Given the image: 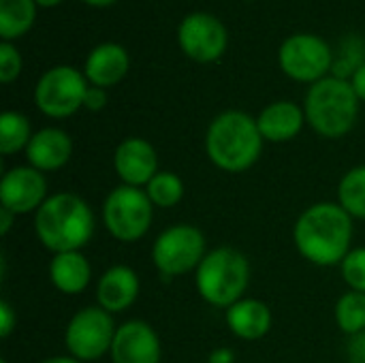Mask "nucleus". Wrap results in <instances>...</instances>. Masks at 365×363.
<instances>
[{"instance_id":"f257e3e1","label":"nucleus","mask_w":365,"mask_h":363,"mask_svg":"<svg viewBox=\"0 0 365 363\" xmlns=\"http://www.w3.org/2000/svg\"><path fill=\"white\" fill-rule=\"evenodd\" d=\"M353 216L338 201H321L306 208L293 227L297 252L312 265L334 267L353 250Z\"/></svg>"},{"instance_id":"f03ea898","label":"nucleus","mask_w":365,"mask_h":363,"mask_svg":"<svg viewBox=\"0 0 365 363\" xmlns=\"http://www.w3.org/2000/svg\"><path fill=\"white\" fill-rule=\"evenodd\" d=\"M96 229L90 203L75 193H51L34 214V233L51 255L83 250Z\"/></svg>"},{"instance_id":"7ed1b4c3","label":"nucleus","mask_w":365,"mask_h":363,"mask_svg":"<svg viewBox=\"0 0 365 363\" xmlns=\"http://www.w3.org/2000/svg\"><path fill=\"white\" fill-rule=\"evenodd\" d=\"M263 135L257 118L240 109L218 113L205 131V152L210 160L227 173L248 171L263 152Z\"/></svg>"},{"instance_id":"20e7f679","label":"nucleus","mask_w":365,"mask_h":363,"mask_svg":"<svg viewBox=\"0 0 365 363\" xmlns=\"http://www.w3.org/2000/svg\"><path fill=\"white\" fill-rule=\"evenodd\" d=\"M304 113L317 135L325 139H340L349 135L357 122L359 98L349 79L327 75L308 88Z\"/></svg>"},{"instance_id":"39448f33","label":"nucleus","mask_w":365,"mask_h":363,"mask_svg":"<svg viewBox=\"0 0 365 363\" xmlns=\"http://www.w3.org/2000/svg\"><path fill=\"white\" fill-rule=\"evenodd\" d=\"M248 285L250 261L242 250L233 246L210 250L195 272V287L199 297L220 310H227L244 300Z\"/></svg>"},{"instance_id":"423d86ee","label":"nucleus","mask_w":365,"mask_h":363,"mask_svg":"<svg viewBox=\"0 0 365 363\" xmlns=\"http://www.w3.org/2000/svg\"><path fill=\"white\" fill-rule=\"evenodd\" d=\"M154 223V205L143 188L120 184L103 203V225L122 244L139 242Z\"/></svg>"},{"instance_id":"0eeeda50","label":"nucleus","mask_w":365,"mask_h":363,"mask_svg":"<svg viewBox=\"0 0 365 363\" xmlns=\"http://www.w3.org/2000/svg\"><path fill=\"white\" fill-rule=\"evenodd\" d=\"M205 233L188 223H178L158 233L152 244V263L165 278L197 272L207 255Z\"/></svg>"},{"instance_id":"6e6552de","label":"nucleus","mask_w":365,"mask_h":363,"mask_svg":"<svg viewBox=\"0 0 365 363\" xmlns=\"http://www.w3.org/2000/svg\"><path fill=\"white\" fill-rule=\"evenodd\" d=\"M118 325L113 315L101 306H86L77 310L64 329V347L71 357L81 363L98 362L109 355Z\"/></svg>"},{"instance_id":"1a4fd4ad","label":"nucleus","mask_w":365,"mask_h":363,"mask_svg":"<svg viewBox=\"0 0 365 363\" xmlns=\"http://www.w3.org/2000/svg\"><path fill=\"white\" fill-rule=\"evenodd\" d=\"M88 88L90 83L81 71L60 64L38 77L34 88V103L43 116L62 120L83 107Z\"/></svg>"},{"instance_id":"9d476101","label":"nucleus","mask_w":365,"mask_h":363,"mask_svg":"<svg viewBox=\"0 0 365 363\" xmlns=\"http://www.w3.org/2000/svg\"><path fill=\"white\" fill-rule=\"evenodd\" d=\"M280 68L299 83H317L334 68V51L329 43L317 34H293L284 39L278 51Z\"/></svg>"},{"instance_id":"9b49d317","label":"nucleus","mask_w":365,"mask_h":363,"mask_svg":"<svg viewBox=\"0 0 365 363\" xmlns=\"http://www.w3.org/2000/svg\"><path fill=\"white\" fill-rule=\"evenodd\" d=\"M178 43L190 60L210 64L222 58V53L227 51L229 34L218 17L197 11L182 19L178 28Z\"/></svg>"},{"instance_id":"f8f14e48","label":"nucleus","mask_w":365,"mask_h":363,"mask_svg":"<svg viewBox=\"0 0 365 363\" xmlns=\"http://www.w3.org/2000/svg\"><path fill=\"white\" fill-rule=\"evenodd\" d=\"M47 178L43 171L30 165H17L2 173L0 180V205L11 210L15 216L36 214L47 201Z\"/></svg>"},{"instance_id":"ddd939ff","label":"nucleus","mask_w":365,"mask_h":363,"mask_svg":"<svg viewBox=\"0 0 365 363\" xmlns=\"http://www.w3.org/2000/svg\"><path fill=\"white\" fill-rule=\"evenodd\" d=\"M109 357L111 363H160L163 344L150 323L133 319L118 327Z\"/></svg>"},{"instance_id":"4468645a","label":"nucleus","mask_w":365,"mask_h":363,"mask_svg":"<svg viewBox=\"0 0 365 363\" xmlns=\"http://www.w3.org/2000/svg\"><path fill=\"white\" fill-rule=\"evenodd\" d=\"M113 171L122 184L145 188L148 182L160 171L156 148L143 137H126L115 145Z\"/></svg>"},{"instance_id":"2eb2a0df","label":"nucleus","mask_w":365,"mask_h":363,"mask_svg":"<svg viewBox=\"0 0 365 363\" xmlns=\"http://www.w3.org/2000/svg\"><path fill=\"white\" fill-rule=\"evenodd\" d=\"M141 280L128 265H111L103 272L96 285V306L109 315L126 312L139 297Z\"/></svg>"},{"instance_id":"dca6fc26","label":"nucleus","mask_w":365,"mask_h":363,"mask_svg":"<svg viewBox=\"0 0 365 363\" xmlns=\"http://www.w3.org/2000/svg\"><path fill=\"white\" fill-rule=\"evenodd\" d=\"M26 163L43 173L62 169L73 156V139L66 131L45 126L36 131L26 148Z\"/></svg>"},{"instance_id":"f3484780","label":"nucleus","mask_w":365,"mask_h":363,"mask_svg":"<svg viewBox=\"0 0 365 363\" xmlns=\"http://www.w3.org/2000/svg\"><path fill=\"white\" fill-rule=\"evenodd\" d=\"M128 66H130L128 51L120 43L109 41V43L96 45L88 53L86 64H83V75H86L90 86L107 90L126 77Z\"/></svg>"},{"instance_id":"a211bd4d","label":"nucleus","mask_w":365,"mask_h":363,"mask_svg":"<svg viewBox=\"0 0 365 363\" xmlns=\"http://www.w3.org/2000/svg\"><path fill=\"white\" fill-rule=\"evenodd\" d=\"M225 321L235 338L255 342L269 334L274 325V315L265 302L257 297H244L225 310Z\"/></svg>"},{"instance_id":"6ab92c4d","label":"nucleus","mask_w":365,"mask_h":363,"mask_svg":"<svg viewBox=\"0 0 365 363\" xmlns=\"http://www.w3.org/2000/svg\"><path fill=\"white\" fill-rule=\"evenodd\" d=\"M257 124L265 141L287 143L302 133L306 124V113H304V107H299L297 103L276 101L259 113Z\"/></svg>"},{"instance_id":"aec40b11","label":"nucleus","mask_w":365,"mask_h":363,"mask_svg":"<svg viewBox=\"0 0 365 363\" xmlns=\"http://www.w3.org/2000/svg\"><path fill=\"white\" fill-rule=\"evenodd\" d=\"M49 280L64 295H79L92 280V265L81 250L58 252L49 261Z\"/></svg>"},{"instance_id":"412c9836","label":"nucleus","mask_w":365,"mask_h":363,"mask_svg":"<svg viewBox=\"0 0 365 363\" xmlns=\"http://www.w3.org/2000/svg\"><path fill=\"white\" fill-rule=\"evenodd\" d=\"M36 19L34 0H0V39L13 41L24 36Z\"/></svg>"},{"instance_id":"4be33fe9","label":"nucleus","mask_w":365,"mask_h":363,"mask_svg":"<svg viewBox=\"0 0 365 363\" xmlns=\"http://www.w3.org/2000/svg\"><path fill=\"white\" fill-rule=\"evenodd\" d=\"M30 120L19 111H4L0 116V154L13 156L17 152H26L32 139Z\"/></svg>"},{"instance_id":"5701e85b","label":"nucleus","mask_w":365,"mask_h":363,"mask_svg":"<svg viewBox=\"0 0 365 363\" xmlns=\"http://www.w3.org/2000/svg\"><path fill=\"white\" fill-rule=\"evenodd\" d=\"M336 325L342 334L357 336L365 332V293L359 291H346L338 297L334 308Z\"/></svg>"},{"instance_id":"b1692460","label":"nucleus","mask_w":365,"mask_h":363,"mask_svg":"<svg viewBox=\"0 0 365 363\" xmlns=\"http://www.w3.org/2000/svg\"><path fill=\"white\" fill-rule=\"evenodd\" d=\"M338 203L353 216L365 220V165L349 169L338 184Z\"/></svg>"},{"instance_id":"393cba45","label":"nucleus","mask_w":365,"mask_h":363,"mask_svg":"<svg viewBox=\"0 0 365 363\" xmlns=\"http://www.w3.org/2000/svg\"><path fill=\"white\" fill-rule=\"evenodd\" d=\"M143 190L150 197L154 208L167 210V208H175L184 199L186 186H184V180L178 173H173V171H158L148 182V186Z\"/></svg>"},{"instance_id":"a878e982","label":"nucleus","mask_w":365,"mask_h":363,"mask_svg":"<svg viewBox=\"0 0 365 363\" xmlns=\"http://www.w3.org/2000/svg\"><path fill=\"white\" fill-rule=\"evenodd\" d=\"M364 41L359 39H349L344 41V45L340 47V56L334 58V77H340V79H351L353 73L361 66L365 62V47Z\"/></svg>"},{"instance_id":"bb28decb","label":"nucleus","mask_w":365,"mask_h":363,"mask_svg":"<svg viewBox=\"0 0 365 363\" xmlns=\"http://www.w3.org/2000/svg\"><path fill=\"white\" fill-rule=\"evenodd\" d=\"M340 270L351 291L365 293V246L353 248L340 263Z\"/></svg>"},{"instance_id":"cd10ccee","label":"nucleus","mask_w":365,"mask_h":363,"mask_svg":"<svg viewBox=\"0 0 365 363\" xmlns=\"http://www.w3.org/2000/svg\"><path fill=\"white\" fill-rule=\"evenodd\" d=\"M21 53L17 51V47L9 41L0 43V81L2 83H11L19 77L21 73Z\"/></svg>"},{"instance_id":"c85d7f7f","label":"nucleus","mask_w":365,"mask_h":363,"mask_svg":"<svg viewBox=\"0 0 365 363\" xmlns=\"http://www.w3.org/2000/svg\"><path fill=\"white\" fill-rule=\"evenodd\" d=\"M15 327H17V312L6 300H2L0 302V336L9 338Z\"/></svg>"},{"instance_id":"c756f323","label":"nucleus","mask_w":365,"mask_h":363,"mask_svg":"<svg viewBox=\"0 0 365 363\" xmlns=\"http://www.w3.org/2000/svg\"><path fill=\"white\" fill-rule=\"evenodd\" d=\"M105 105H107V92H105V88L90 86L88 92H86V98H83V107L88 111H101Z\"/></svg>"},{"instance_id":"7c9ffc66","label":"nucleus","mask_w":365,"mask_h":363,"mask_svg":"<svg viewBox=\"0 0 365 363\" xmlns=\"http://www.w3.org/2000/svg\"><path fill=\"white\" fill-rule=\"evenodd\" d=\"M346 355L351 363H365V332L349 338Z\"/></svg>"},{"instance_id":"2f4dec72","label":"nucleus","mask_w":365,"mask_h":363,"mask_svg":"<svg viewBox=\"0 0 365 363\" xmlns=\"http://www.w3.org/2000/svg\"><path fill=\"white\" fill-rule=\"evenodd\" d=\"M351 81V86H353V90H355V94H357V98L359 101H364L365 103V62L353 73V77L349 79Z\"/></svg>"},{"instance_id":"473e14b6","label":"nucleus","mask_w":365,"mask_h":363,"mask_svg":"<svg viewBox=\"0 0 365 363\" xmlns=\"http://www.w3.org/2000/svg\"><path fill=\"white\" fill-rule=\"evenodd\" d=\"M207 363H235V353L227 347H218L207 355Z\"/></svg>"},{"instance_id":"72a5a7b5","label":"nucleus","mask_w":365,"mask_h":363,"mask_svg":"<svg viewBox=\"0 0 365 363\" xmlns=\"http://www.w3.org/2000/svg\"><path fill=\"white\" fill-rule=\"evenodd\" d=\"M17 216L11 212V210H6V208H0V233L2 235H6L9 233V229H11V225H13V220H15Z\"/></svg>"},{"instance_id":"f704fd0d","label":"nucleus","mask_w":365,"mask_h":363,"mask_svg":"<svg viewBox=\"0 0 365 363\" xmlns=\"http://www.w3.org/2000/svg\"><path fill=\"white\" fill-rule=\"evenodd\" d=\"M41 363H81L79 359L71 357V355H56V357H49V359H43Z\"/></svg>"},{"instance_id":"c9c22d12","label":"nucleus","mask_w":365,"mask_h":363,"mask_svg":"<svg viewBox=\"0 0 365 363\" xmlns=\"http://www.w3.org/2000/svg\"><path fill=\"white\" fill-rule=\"evenodd\" d=\"M86 4H90V6H109V4H113L115 0H83Z\"/></svg>"},{"instance_id":"e433bc0d","label":"nucleus","mask_w":365,"mask_h":363,"mask_svg":"<svg viewBox=\"0 0 365 363\" xmlns=\"http://www.w3.org/2000/svg\"><path fill=\"white\" fill-rule=\"evenodd\" d=\"M38 6H56V4H60L62 0H34Z\"/></svg>"},{"instance_id":"4c0bfd02","label":"nucleus","mask_w":365,"mask_h":363,"mask_svg":"<svg viewBox=\"0 0 365 363\" xmlns=\"http://www.w3.org/2000/svg\"><path fill=\"white\" fill-rule=\"evenodd\" d=\"M0 363H6V359H0Z\"/></svg>"}]
</instances>
